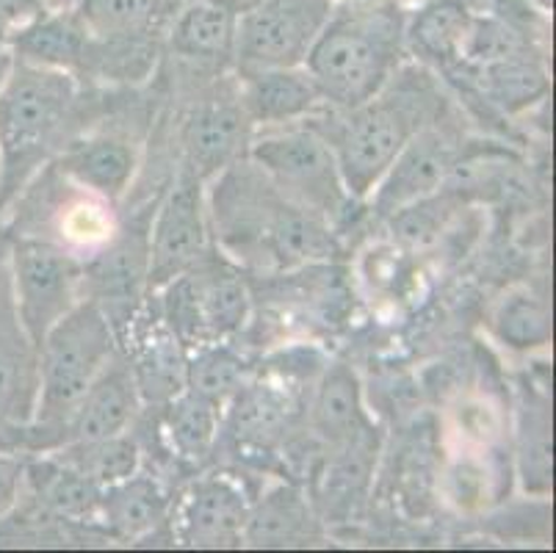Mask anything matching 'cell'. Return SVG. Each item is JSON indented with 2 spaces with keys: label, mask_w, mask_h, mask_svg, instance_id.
Segmentation results:
<instances>
[{
  "label": "cell",
  "mask_w": 556,
  "mask_h": 553,
  "mask_svg": "<svg viewBox=\"0 0 556 553\" xmlns=\"http://www.w3.org/2000/svg\"><path fill=\"white\" fill-rule=\"evenodd\" d=\"M236 20L239 12L230 3L184 0L164 34L161 59L194 75L232 73Z\"/></svg>",
  "instance_id": "cell-18"
},
{
  "label": "cell",
  "mask_w": 556,
  "mask_h": 553,
  "mask_svg": "<svg viewBox=\"0 0 556 553\" xmlns=\"http://www.w3.org/2000/svg\"><path fill=\"white\" fill-rule=\"evenodd\" d=\"M448 109L441 75L404 61L382 89L355 109H325L305 120L336 152L343 183L366 202L402 147Z\"/></svg>",
  "instance_id": "cell-3"
},
{
  "label": "cell",
  "mask_w": 556,
  "mask_h": 553,
  "mask_svg": "<svg viewBox=\"0 0 556 553\" xmlns=\"http://www.w3.org/2000/svg\"><path fill=\"white\" fill-rule=\"evenodd\" d=\"M241 105L252 128H280L311 120L325 109V98L305 67H275L236 73Z\"/></svg>",
  "instance_id": "cell-24"
},
{
  "label": "cell",
  "mask_w": 556,
  "mask_h": 553,
  "mask_svg": "<svg viewBox=\"0 0 556 553\" xmlns=\"http://www.w3.org/2000/svg\"><path fill=\"white\" fill-rule=\"evenodd\" d=\"M468 136L454 116L452 105L438 120L424 125L407 144L402 147L386 175L379 177L366 202L377 219H388L402 208L424 200L446 186L448 175L463 155Z\"/></svg>",
  "instance_id": "cell-13"
},
{
  "label": "cell",
  "mask_w": 556,
  "mask_h": 553,
  "mask_svg": "<svg viewBox=\"0 0 556 553\" xmlns=\"http://www.w3.org/2000/svg\"><path fill=\"white\" fill-rule=\"evenodd\" d=\"M9 48L14 59L34 67L62 70L80 80L89 53V34L70 7H50L28 23L9 30Z\"/></svg>",
  "instance_id": "cell-28"
},
{
  "label": "cell",
  "mask_w": 556,
  "mask_h": 553,
  "mask_svg": "<svg viewBox=\"0 0 556 553\" xmlns=\"http://www.w3.org/2000/svg\"><path fill=\"white\" fill-rule=\"evenodd\" d=\"M305 424L325 451L379 438L363 382L349 363H327L305 399Z\"/></svg>",
  "instance_id": "cell-19"
},
{
  "label": "cell",
  "mask_w": 556,
  "mask_h": 553,
  "mask_svg": "<svg viewBox=\"0 0 556 553\" xmlns=\"http://www.w3.org/2000/svg\"><path fill=\"white\" fill-rule=\"evenodd\" d=\"M407 9L402 0H336L325 28L302 64L330 109H355L366 103L407 61Z\"/></svg>",
  "instance_id": "cell-4"
},
{
  "label": "cell",
  "mask_w": 556,
  "mask_h": 553,
  "mask_svg": "<svg viewBox=\"0 0 556 553\" xmlns=\"http://www.w3.org/2000/svg\"><path fill=\"white\" fill-rule=\"evenodd\" d=\"M12 67H14V53L12 48H9V30L0 28V86L7 84Z\"/></svg>",
  "instance_id": "cell-36"
},
{
  "label": "cell",
  "mask_w": 556,
  "mask_h": 553,
  "mask_svg": "<svg viewBox=\"0 0 556 553\" xmlns=\"http://www.w3.org/2000/svg\"><path fill=\"white\" fill-rule=\"evenodd\" d=\"M67 3H70V0H59V7H67Z\"/></svg>",
  "instance_id": "cell-41"
},
{
  "label": "cell",
  "mask_w": 556,
  "mask_h": 553,
  "mask_svg": "<svg viewBox=\"0 0 556 553\" xmlns=\"http://www.w3.org/2000/svg\"><path fill=\"white\" fill-rule=\"evenodd\" d=\"M123 91L14 59L0 86V219L42 166L111 114Z\"/></svg>",
  "instance_id": "cell-2"
},
{
  "label": "cell",
  "mask_w": 556,
  "mask_h": 553,
  "mask_svg": "<svg viewBox=\"0 0 556 553\" xmlns=\"http://www.w3.org/2000/svg\"><path fill=\"white\" fill-rule=\"evenodd\" d=\"M172 493L155 470L141 465L134 476L103 487L98 512V529L109 542L139 545L169 531Z\"/></svg>",
  "instance_id": "cell-21"
},
{
  "label": "cell",
  "mask_w": 556,
  "mask_h": 553,
  "mask_svg": "<svg viewBox=\"0 0 556 553\" xmlns=\"http://www.w3.org/2000/svg\"><path fill=\"white\" fill-rule=\"evenodd\" d=\"M148 413H153L161 449L166 451L172 463L197 470V474L205 465H211L222 424L219 404H214L200 393L184 390L169 404L159 410H148Z\"/></svg>",
  "instance_id": "cell-29"
},
{
  "label": "cell",
  "mask_w": 556,
  "mask_h": 553,
  "mask_svg": "<svg viewBox=\"0 0 556 553\" xmlns=\"http://www.w3.org/2000/svg\"><path fill=\"white\" fill-rule=\"evenodd\" d=\"M23 490L31 493L62 524L84 531H100L98 512L103 487L86 479L80 470L62 463L55 454L23 456Z\"/></svg>",
  "instance_id": "cell-27"
},
{
  "label": "cell",
  "mask_w": 556,
  "mask_h": 553,
  "mask_svg": "<svg viewBox=\"0 0 556 553\" xmlns=\"http://www.w3.org/2000/svg\"><path fill=\"white\" fill-rule=\"evenodd\" d=\"M473 17L477 12L465 0H429L421 7L407 9L404 20L407 59L418 61L421 67L443 78L463 59Z\"/></svg>",
  "instance_id": "cell-26"
},
{
  "label": "cell",
  "mask_w": 556,
  "mask_h": 553,
  "mask_svg": "<svg viewBox=\"0 0 556 553\" xmlns=\"http://www.w3.org/2000/svg\"><path fill=\"white\" fill-rule=\"evenodd\" d=\"M119 352L128 360L144 410L164 407L186 390L189 349L166 327L150 297L139 316L125 329Z\"/></svg>",
  "instance_id": "cell-17"
},
{
  "label": "cell",
  "mask_w": 556,
  "mask_h": 553,
  "mask_svg": "<svg viewBox=\"0 0 556 553\" xmlns=\"http://www.w3.org/2000/svg\"><path fill=\"white\" fill-rule=\"evenodd\" d=\"M155 202H141L136 211L119 213L114 236L84 261V297L92 299L116 341H123L150 293V222Z\"/></svg>",
  "instance_id": "cell-10"
},
{
  "label": "cell",
  "mask_w": 556,
  "mask_h": 553,
  "mask_svg": "<svg viewBox=\"0 0 556 553\" xmlns=\"http://www.w3.org/2000/svg\"><path fill=\"white\" fill-rule=\"evenodd\" d=\"M336 0H257L236 20L232 73L302 67Z\"/></svg>",
  "instance_id": "cell-12"
},
{
  "label": "cell",
  "mask_w": 556,
  "mask_h": 553,
  "mask_svg": "<svg viewBox=\"0 0 556 553\" xmlns=\"http://www.w3.org/2000/svg\"><path fill=\"white\" fill-rule=\"evenodd\" d=\"M116 352L119 341L92 299H80L67 316L48 329L37 347L39 393L23 456L45 454L59 445L70 413Z\"/></svg>",
  "instance_id": "cell-5"
},
{
  "label": "cell",
  "mask_w": 556,
  "mask_h": 553,
  "mask_svg": "<svg viewBox=\"0 0 556 553\" xmlns=\"http://www.w3.org/2000/svg\"><path fill=\"white\" fill-rule=\"evenodd\" d=\"M136 91L139 89H125L111 114L70 141L55 161H50L75 186L103 197L116 208H123L125 197L139 180L148 136L155 122V111L144 109L141 100L134 98Z\"/></svg>",
  "instance_id": "cell-8"
},
{
  "label": "cell",
  "mask_w": 556,
  "mask_h": 553,
  "mask_svg": "<svg viewBox=\"0 0 556 553\" xmlns=\"http://www.w3.org/2000/svg\"><path fill=\"white\" fill-rule=\"evenodd\" d=\"M45 454H55L62 463L73 465L75 470H80L86 479H92L100 487L128 479L144 465V451H141L134 429L123 435H111V438L67 443L62 449L45 451Z\"/></svg>",
  "instance_id": "cell-32"
},
{
  "label": "cell",
  "mask_w": 556,
  "mask_h": 553,
  "mask_svg": "<svg viewBox=\"0 0 556 553\" xmlns=\"http://www.w3.org/2000/svg\"><path fill=\"white\" fill-rule=\"evenodd\" d=\"M250 504L252 493L241 474L200 470L184 493L172 501V542L184 548H241Z\"/></svg>",
  "instance_id": "cell-16"
},
{
  "label": "cell",
  "mask_w": 556,
  "mask_h": 553,
  "mask_svg": "<svg viewBox=\"0 0 556 553\" xmlns=\"http://www.w3.org/2000/svg\"><path fill=\"white\" fill-rule=\"evenodd\" d=\"M50 7H59V0H0V28H17Z\"/></svg>",
  "instance_id": "cell-35"
},
{
  "label": "cell",
  "mask_w": 556,
  "mask_h": 553,
  "mask_svg": "<svg viewBox=\"0 0 556 553\" xmlns=\"http://www.w3.org/2000/svg\"><path fill=\"white\" fill-rule=\"evenodd\" d=\"M141 413H144V404H141L139 390H136L128 360L123 352H116V357L105 365L92 388L86 390L84 399L75 404L67 424L62 426L55 449L67 443H84V440L130 432L139 424Z\"/></svg>",
  "instance_id": "cell-22"
},
{
  "label": "cell",
  "mask_w": 556,
  "mask_h": 553,
  "mask_svg": "<svg viewBox=\"0 0 556 553\" xmlns=\"http://www.w3.org/2000/svg\"><path fill=\"white\" fill-rule=\"evenodd\" d=\"M341 3H379V0H341Z\"/></svg>",
  "instance_id": "cell-39"
},
{
  "label": "cell",
  "mask_w": 556,
  "mask_h": 553,
  "mask_svg": "<svg viewBox=\"0 0 556 553\" xmlns=\"http://www.w3.org/2000/svg\"><path fill=\"white\" fill-rule=\"evenodd\" d=\"M493 335L513 352H534L551 343V304L543 291L515 286L495 302L490 313Z\"/></svg>",
  "instance_id": "cell-30"
},
{
  "label": "cell",
  "mask_w": 556,
  "mask_h": 553,
  "mask_svg": "<svg viewBox=\"0 0 556 553\" xmlns=\"http://www.w3.org/2000/svg\"><path fill=\"white\" fill-rule=\"evenodd\" d=\"M252 374H255V365L236 341L202 343V347L189 349L186 390L205 395L225 410V404Z\"/></svg>",
  "instance_id": "cell-31"
},
{
  "label": "cell",
  "mask_w": 556,
  "mask_h": 553,
  "mask_svg": "<svg viewBox=\"0 0 556 553\" xmlns=\"http://www.w3.org/2000/svg\"><path fill=\"white\" fill-rule=\"evenodd\" d=\"M404 7H421V3H429V0H402Z\"/></svg>",
  "instance_id": "cell-38"
},
{
  "label": "cell",
  "mask_w": 556,
  "mask_h": 553,
  "mask_svg": "<svg viewBox=\"0 0 556 553\" xmlns=\"http://www.w3.org/2000/svg\"><path fill=\"white\" fill-rule=\"evenodd\" d=\"M247 159L269 177L288 200L325 216L338 232L361 205L349 194L332 147L307 122L255 130Z\"/></svg>",
  "instance_id": "cell-7"
},
{
  "label": "cell",
  "mask_w": 556,
  "mask_h": 553,
  "mask_svg": "<svg viewBox=\"0 0 556 553\" xmlns=\"http://www.w3.org/2000/svg\"><path fill=\"white\" fill-rule=\"evenodd\" d=\"M252 3H257V0H232V7H236V12H241V9L252 7Z\"/></svg>",
  "instance_id": "cell-37"
},
{
  "label": "cell",
  "mask_w": 556,
  "mask_h": 553,
  "mask_svg": "<svg viewBox=\"0 0 556 553\" xmlns=\"http://www.w3.org/2000/svg\"><path fill=\"white\" fill-rule=\"evenodd\" d=\"M116 225L119 208L75 186L53 164L31 177L0 219L9 236L48 238L84 261L114 236Z\"/></svg>",
  "instance_id": "cell-9"
},
{
  "label": "cell",
  "mask_w": 556,
  "mask_h": 553,
  "mask_svg": "<svg viewBox=\"0 0 556 553\" xmlns=\"http://www.w3.org/2000/svg\"><path fill=\"white\" fill-rule=\"evenodd\" d=\"M515 470L523 490L545 499L554 481V418L548 382L523 377L515 390Z\"/></svg>",
  "instance_id": "cell-25"
},
{
  "label": "cell",
  "mask_w": 556,
  "mask_h": 553,
  "mask_svg": "<svg viewBox=\"0 0 556 553\" xmlns=\"http://www.w3.org/2000/svg\"><path fill=\"white\" fill-rule=\"evenodd\" d=\"M214 250L205 205V180L178 169L150 222V293L189 272Z\"/></svg>",
  "instance_id": "cell-15"
},
{
  "label": "cell",
  "mask_w": 556,
  "mask_h": 553,
  "mask_svg": "<svg viewBox=\"0 0 556 553\" xmlns=\"http://www.w3.org/2000/svg\"><path fill=\"white\" fill-rule=\"evenodd\" d=\"M305 388H296L275 374H263L255 365V374L222 410L211 463L230 465L232 474H282V443L305 418Z\"/></svg>",
  "instance_id": "cell-6"
},
{
  "label": "cell",
  "mask_w": 556,
  "mask_h": 553,
  "mask_svg": "<svg viewBox=\"0 0 556 553\" xmlns=\"http://www.w3.org/2000/svg\"><path fill=\"white\" fill-rule=\"evenodd\" d=\"M216 3H230V7H232V0H216ZM232 9H236V7H232Z\"/></svg>",
  "instance_id": "cell-40"
},
{
  "label": "cell",
  "mask_w": 556,
  "mask_h": 553,
  "mask_svg": "<svg viewBox=\"0 0 556 553\" xmlns=\"http://www.w3.org/2000/svg\"><path fill=\"white\" fill-rule=\"evenodd\" d=\"M205 205L214 247L250 277L300 272L341 255V232L288 200L247 155L205 183Z\"/></svg>",
  "instance_id": "cell-1"
},
{
  "label": "cell",
  "mask_w": 556,
  "mask_h": 553,
  "mask_svg": "<svg viewBox=\"0 0 556 553\" xmlns=\"http://www.w3.org/2000/svg\"><path fill=\"white\" fill-rule=\"evenodd\" d=\"M37 393V347L20 322L9 272V243L0 232V451L23 456Z\"/></svg>",
  "instance_id": "cell-14"
},
{
  "label": "cell",
  "mask_w": 556,
  "mask_h": 553,
  "mask_svg": "<svg viewBox=\"0 0 556 553\" xmlns=\"http://www.w3.org/2000/svg\"><path fill=\"white\" fill-rule=\"evenodd\" d=\"M184 277L205 343L239 341L252 318L250 274L214 247Z\"/></svg>",
  "instance_id": "cell-20"
},
{
  "label": "cell",
  "mask_w": 556,
  "mask_h": 553,
  "mask_svg": "<svg viewBox=\"0 0 556 553\" xmlns=\"http://www.w3.org/2000/svg\"><path fill=\"white\" fill-rule=\"evenodd\" d=\"M325 540V520L318 517L305 485L282 479L252 499L244 545L307 548Z\"/></svg>",
  "instance_id": "cell-23"
},
{
  "label": "cell",
  "mask_w": 556,
  "mask_h": 553,
  "mask_svg": "<svg viewBox=\"0 0 556 553\" xmlns=\"http://www.w3.org/2000/svg\"><path fill=\"white\" fill-rule=\"evenodd\" d=\"M3 236L20 322L34 347H39L48 329L84 299V257L48 238Z\"/></svg>",
  "instance_id": "cell-11"
},
{
  "label": "cell",
  "mask_w": 556,
  "mask_h": 553,
  "mask_svg": "<svg viewBox=\"0 0 556 553\" xmlns=\"http://www.w3.org/2000/svg\"><path fill=\"white\" fill-rule=\"evenodd\" d=\"M446 495L457 510H479L488 504L490 476L484 463L471 454H459L457 463L446 470Z\"/></svg>",
  "instance_id": "cell-33"
},
{
  "label": "cell",
  "mask_w": 556,
  "mask_h": 553,
  "mask_svg": "<svg viewBox=\"0 0 556 553\" xmlns=\"http://www.w3.org/2000/svg\"><path fill=\"white\" fill-rule=\"evenodd\" d=\"M23 485V456L0 451V517L14 504Z\"/></svg>",
  "instance_id": "cell-34"
}]
</instances>
